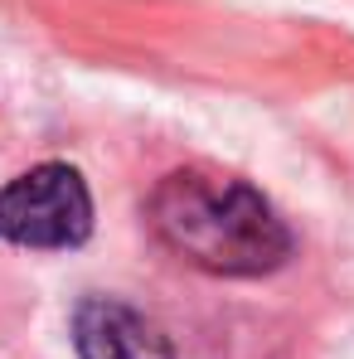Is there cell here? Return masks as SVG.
<instances>
[{"label":"cell","instance_id":"6da1fadb","mask_svg":"<svg viewBox=\"0 0 354 359\" xmlns=\"http://www.w3.org/2000/svg\"><path fill=\"white\" fill-rule=\"evenodd\" d=\"M146 224L161 248L214 277H267L296 248L292 229L262 189L204 165H184L156 180Z\"/></svg>","mask_w":354,"mask_h":359},{"label":"cell","instance_id":"3957f363","mask_svg":"<svg viewBox=\"0 0 354 359\" xmlns=\"http://www.w3.org/2000/svg\"><path fill=\"white\" fill-rule=\"evenodd\" d=\"M73 350L78 359H175L170 335L117 297H83L73 306Z\"/></svg>","mask_w":354,"mask_h":359},{"label":"cell","instance_id":"7a4b0ae2","mask_svg":"<svg viewBox=\"0 0 354 359\" xmlns=\"http://www.w3.org/2000/svg\"><path fill=\"white\" fill-rule=\"evenodd\" d=\"M0 238L15 248L63 252L93 238V194L88 180L63 161L29 165L0 189Z\"/></svg>","mask_w":354,"mask_h":359}]
</instances>
